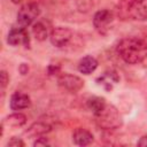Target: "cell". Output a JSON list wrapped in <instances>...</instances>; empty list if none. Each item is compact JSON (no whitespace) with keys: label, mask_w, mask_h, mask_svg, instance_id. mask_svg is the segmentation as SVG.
I'll use <instances>...</instances> for the list:
<instances>
[{"label":"cell","mask_w":147,"mask_h":147,"mask_svg":"<svg viewBox=\"0 0 147 147\" xmlns=\"http://www.w3.org/2000/svg\"><path fill=\"white\" fill-rule=\"evenodd\" d=\"M116 53L127 64H138L147 60V42L139 38H124L117 44Z\"/></svg>","instance_id":"cell-1"},{"label":"cell","mask_w":147,"mask_h":147,"mask_svg":"<svg viewBox=\"0 0 147 147\" xmlns=\"http://www.w3.org/2000/svg\"><path fill=\"white\" fill-rule=\"evenodd\" d=\"M115 14L119 20L127 21H146L147 5L145 1L138 0H122L115 9Z\"/></svg>","instance_id":"cell-2"},{"label":"cell","mask_w":147,"mask_h":147,"mask_svg":"<svg viewBox=\"0 0 147 147\" xmlns=\"http://www.w3.org/2000/svg\"><path fill=\"white\" fill-rule=\"evenodd\" d=\"M96 125L107 131L116 130L122 125V116L117 108L113 105H106L101 110L93 114Z\"/></svg>","instance_id":"cell-3"},{"label":"cell","mask_w":147,"mask_h":147,"mask_svg":"<svg viewBox=\"0 0 147 147\" xmlns=\"http://www.w3.org/2000/svg\"><path fill=\"white\" fill-rule=\"evenodd\" d=\"M39 14H40L39 6L34 2H28L23 5L17 13V24L23 28H26L34 23Z\"/></svg>","instance_id":"cell-4"},{"label":"cell","mask_w":147,"mask_h":147,"mask_svg":"<svg viewBox=\"0 0 147 147\" xmlns=\"http://www.w3.org/2000/svg\"><path fill=\"white\" fill-rule=\"evenodd\" d=\"M115 14L109 9H100L93 16V26L100 34H106L114 22Z\"/></svg>","instance_id":"cell-5"},{"label":"cell","mask_w":147,"mask_h":147,"mask_svg":"<svg viewBox=\"0 0 147 147\" xmlns=\"http://www.w3.org/2000/svg\"><path fill=\"white\" fill-rule=\"evenodd\" d=\"M57 84L61 86L63 90L70 92V93H77L84 87V80L72 74H62L57 78Z\"/></svg>","instance_id":"cell-6"},{"label":"cell","mask_w":147,"mask_h":147,"mask_svg":"<svg viewBox=\"0 0 147 147\" xmlns=\"http://www.w3.org/2000/svg\"><path fill=\"white\" fill-rule=\"evenodd\" d=\"M7 42L10 46H25L28 47L30 42V36L25 28L18 25L13 26L7 36Z\"/></svg>","instance_id":"cell-7"},{"label":"cell","mask_w":147,"mask_h":147,"mask_svg":"<svg viewBox=\"0 0 147 147\" xmlns=\"http://www.w3.org/2000/svg\"><path fill=\"white\" fill-rule=\"evenodd\" d=\"M72 36H74V32L71 29H69L67 26H56L52 30L49 40L53 46L60 48V47L68 45V42L71 40Z\"/></svg>","instance_id":"cell-8"},{"label":"cell","mask_w":147,"mask_h":147,"mask_svg":"<svg viewBox=\"0 0 147 147\" xmlns=\"http://www.w3.org/2000/svg\"><path fill=\"white\" fill-rule=\"evenodd\" d=\"M96 83L103 90H106L107 92H109V91H111L114 88L115 85H117L119 83V75L114 69L106 70L101 76H99L96 78Z\"/></svg>","instance_id":"cell-9"},{"label":"cell","mask_w":147,"mask_h":147,"mask_svg":"<svg viewBox=\"0 0 147 147\" xmlns=\"http://www.w3.org/2000/svg\"><path fill=\"white\" fill-rule=\"evenodd\" d=\"M31 105V99L28 94L22 92H15L11 94L9 99V107L11 110H23L29 108Z\"/></svg>","instance_id":"cell-10"},{"label":"cell","mask_w":147,"mask_h":147,"mask_svg":"<svg viewBox=\"0 0 147 147\" xmlns=\"http://www.w3.org/2000/svg\"><path fill=\"white\" fill-rule=\"evenodd\" d=\"M72 142L77 146H88L93 142L94 137L92 134V132H90L86 129L83 127H77L74 132H72Z\"/></svg>","instance_id":"cell-11"},{"label":"cell","mask_w":147,"mask_h":147,"mask_svg":"<svg viewBox=\"0 0 147 147\" xmlns=\"http://www.w3.org/2000/svg\"><path fill=\"white\" fill-rule=\"evenodd\" d=\"M52 30L53 29L49 28V23L46 21H42V20L34 22L32 25L33 37L38 41H44V40H46V38H49Z\"/></svg>","instance_id":"cell-12"},{"label":"cell","mask_w":147,"mask_h":147,"mask_svg":"<svg viewBox=\"0 0 147 147\" xmlns=\"http://www.w3.org/2000/svg\"><path fill=\"white\" fill-rule=\"evenodd\" d=\"M77 68H78V71L80 74L91 75L98 68V60L92 55H86L79 60Z\"/></svg>","instance_id":"cell-13"},{"label":"cell","mask_w":147,"mask_h":147,"mask_svg":"<svg viewBox=\"0 0 147 147\" xmlns=\"http://www.w3.org/2000/svg\"><path fill=\"white\" fill-rule=\"evenodd\" d=\"M51 130H52L51 124L42 122V121H38L30 125V127L25 131V134H28L29 137H32V138H38V137L46 134Z\"/></svg>","instance_id":"cell-14"},{"label":"cell","mask_w":147,"mask_h":147,"mask_svg":"<svg viewBox=\"0 0 147 147\" xmlns=\"http://www.w3.org/2000/svg\"><path fill=\"white\" fill-rule=\"evenodd\" d=\"M26 123V116L22 113H13L2 119L1 125L7 127H21Z\"/></svg>","instance_id":"cell-15"},{"label":"cell","mask_w":147,"mask_h":147,"mask_svg":"<svg viewBox=\"0 0 147 147\" xmlns=\"http://www.w3.org/2000/svg\"><path fill=\"white\" fill-rule=\"evenodd\" d=\"M86 105H87V108H88L93 114H95V113H98L99 110H101V109L107 105V102H106V99H105V98L93 95V96H91V98L87 99Z\"/></svg>","instance_id":"cell-16"},{"label":"cell","mask_w":147,"mask_h":147,"mask_svg":"<svg viewBox=\"0 0 147 147\" xmlns=\"http://www.w3.org/2000/svg\"><path fill=\"white\" fill-rule=\"evenodd\" d=\"M77 6L80 11H87L93 7V0H77Z\"/></svg>","instance_id":"cell-17"},{"label":"cell","mask_w":147,"mask_h":147,"mask_svg":"<svg viewBox=\"0 0 147 147\" xmlns=\"http://www.w3.org/2000/svg\"><path fill=\"white\" fill-rule=\"evenodd\" d=\"M7 146H10V147H24L25 142L18 137H11L7 142Z\"/></svg>","instance_id":"cell-18"},{"label":"cell","mask_w":147,"mask_h":147,"mask_svg":"<svg viewBox=\"0 0 147 147\" xmlns=\"http://www.w3.org/2000/svg\"><path fill=\"white\" fill-rule=\"evenodd\" d=\"M8 83H9V76H8L7 71L6 70H1V72H0V85H1L2 92H3L5 87L8 85Z\"/></svg>","instance_id":"cell-19"},{"label":"cell","mask_w":147,"mask_h":147,"mask_svg":"<svg viewBox=\"0 0 147 147\" xmlns=\"http://www.w3.org/2000/svg\"><path fill=\"white\" fill-rule=\"evenodd\" d=\"M51 145V142L48 141V139L47 138H45L44 136H41V137H38V138H36V141L33 142V146H49Z\"/></svg>","instance_id":"cell-20"},{"label":"cell","mask_w":147,"mask_h":147,"mask_svg":"<svg viewBox=\"0 0 147 147\" xmlns=\"http://www.w3.org/2000/svg\"><path fill=\"white\" fill-rule=\"evenodd\" d=\"M137 145H138L139 147H147V134H146V136H142V137L138 140Z\"/></svg>","instance_id":"cell-21"},{"label":"cell","mask_w":147,"mask_h":147,"mask_svg":"<svg viewBox=\"0 0 147 147\" xmlns=\"http://www.w3.org/2000/svg\"><path fill=\"white\" fill-rule=\"evenodd\" d=\"M10 1H11L13 3H20V2L22 1V0H10Z\"/></svg>","instance_id":"cell-22"},{"label":"cell","mask_w":147,"mask_h":147,"mask_svg":"<svg viewBox=\"0 0 147 147\" xmlns=\"http://www.w3.org/2000/svg\"><path fill=\"white\" fill-rule=\"evenodd\" d=\"M145 2H146V5H147V0H146V1H145Z\"/></svg>","instance_id":"cell-23"}]
</instances>
